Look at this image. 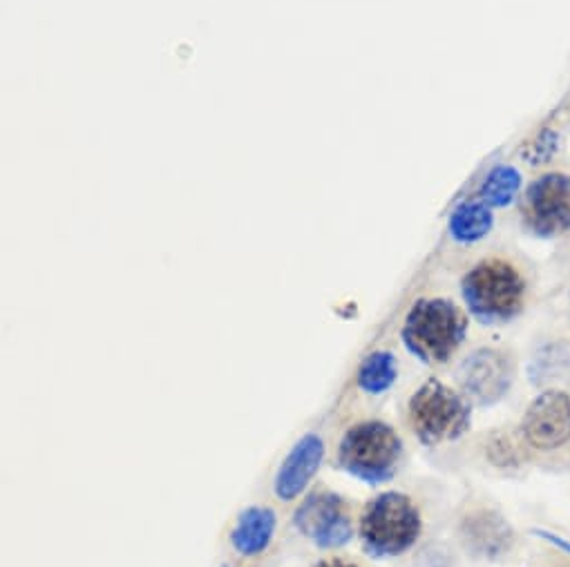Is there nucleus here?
Returning a JSON list of instances; mask_svg holds the SVG:
<instances>
[{
	"mask_svg": "<svg viewBox=\"0 0 570 567\" xmlns=\"http://www.w3.org/2000/svg\"><path fill=\"white\" fill-rule=\"evenodd\" d=\"M528 277L505 257L476 261L461 279L468 314L481 325H505L521 316L528 300Z\"/></svg>",
	"mask_w": 570,
	"mask_h": 567,
	"instance_id": "f257e3e1",
	"label": "nucleus"
},
{
	"mask_svg": "<svg viewBox=\"0 0 570 567\" xmlns=\"http://www.w3.org/2000/svg\"><path fill=\"white\" fill-rule=\"evenodd\" d=\"M521 226L539 239L570 235V170L541 168L519 197Z\"/></svg>",
	"mask_w": 570,
	"mask_h": 567,
	"instance_id": "39448f33",
	"label": "nucleus"
},
{
	"mask_svg": "<svg viewBox=\"0 0 570 567\" xmlns=\"http://www.w3.org/2000/svg\"><path fill=\"white\" fill-rule=\"evenodd\" d=\"M514 367L508 354L497 349H479L459 367V382L465 396L481 407L499 402L512 385Z\"/></svg>",
	"mask_w": 570,
	"mask_h": 567,
	"instance_id": "6e6552de",
	"label": "nucleus"
},
{
	"mask_svg": "<svg viewBox=\"0 0 570 567\" xmlns=\"http://www.w3.org/2000/svg\"><path fill=\"white\" fill-rule=\"evenodd\" d=\"M463 534L472 549H476L483 556L503 554L512 543V529L499 514L492 511L472 514L463 523Z\"/></svg>",
	"mask_w": 570,
	"mask_h": 567,
	"instance_id": "ddd939ff",
	"label": "nucleus"
},
{
	"mask_svg": "<svg viewBox=\"0 0 570 567\" xmlns=\"http://www.w3.org/2000/svg\"><path fill=\"white\" fill-rule=\"evenodd\" d=\"M423 529L421 511L410 496L383 491L374 496L358 520V536L372 558H396L410 551Z\"/></svg>",
	"mask_w": 570,
	"mask_h": 567,
	"instance_id": "7ed1b4c3",
	"label": "nucleus"
},
{
	"mask_svg": "<svg viewBox=\"0 0 570 567\" xmlns=\"http://www.w3.org/2000/svg\"><path fill=\"white\" fill-rule=\"evenodd\" d=\"M325 460V440L318 434L303 436L275 471L273 491L279 500L292 503L301 498Z\"/></svg>",
	"mask_w": 570,
	"mask_h": 567,
	"instance_id": "9d476101",
	"label": "nucleus"
},
{
	"mask_svg": "<svg viewBox=\"0 0 570 567\" xmlns=\"http://www.w3.org/2000/svg\"><path fill=\"white\" fill-rule=\"evenodd\" d=\"M523 188H525V181H523V175L517 166L497 163L483 177V181L476 190V197L483 203H488L492 210H499V208H508L514 201H519Z\"/></svg>",
	"mask_w": 570,
	"mask_h": 567,
	"instance_id": "4468645a",
	"label": "nucleus"
},
{
	"mask_svg": "<svg viewBox=\"0 0 570 567\" xmlns=\"http://www.w3.org/2000/svg\"><path fill=\"white\" fill-rule=\"evenodd\" d=\"M410 425L423 445H441L459 438L470 427V402L463 394L439 380L423 382L407 407Z\"/></svg>",
	"mask_w": 570,
	"mask_h": 567,
	"instance_id": "423d86ee",
	"label": "nucleus"
},
{
	"mask_svg": "<svg viewBox=\"0 0 570 567\" xmlns=\"http://www.w3.org/2000/svg\"><path fill=\"white\" fill-rule=\"evenodd\" d=\"M494 228V210L476 195L459 201L448 219V232L452 241L461 246H474L483 241Z\"/></svg>",
	"mask_w": 570,
	"mask_h": 567,
	"instance_id": "f8f14e48",
	"label": "nucleus"
},
{
	"mask_svg": "<svg viewBox=\"0 0 570 567\" xmlns=\"http://www.w3.org/2000/svg\"><path fill=\"white\" fill-rule=\"evenodd\" d=\"M275 527L277 516L271 507H248L237 516L230 529V545L244 558L259 556L268 549Z\"/></svg>",
	"mask_w": 570,
	"mask_h": 567,
	"instance_id": "9b49d317",
	"label": "nucleus"
},
{
	"mask_svg": "<svg viewBox=\"0 0 570 567\" xmlns=\"http://www.w3.org/2000/svg\"><path fill=\"white\" fill-rule=\"evenodd\" d=\"M314 567H361V565H356V563H352L347 558H325V560L316 563Z\"/></svg>",
	"mask_w": 570,
	"mask_h": 567,
	"instance_id": "f3484780",
	"label": "nucleus"
},
{
	"mask_svg": "<svg viewBox=\"0 0 570 567\" xmlns=\"http://www.w3.org/2000/svg\"><path fill=\"white\" fill-rule=\"evenodd\" d=\"M521 434L534 449H559L570 440V398L563 391H543L537 396L523 420Z\"/></svg>",
	"mask_w": 570,
	"mask_h": 567,
	"instance_id": "1a4fd4ad",
	"label": "nucleus"
},
{
	"mask_svg": "<svg viewBox=\"0 0 570 567\" xmlns=\"http://www.w3.org/2000/svg\"><path fill=\"white\" fill-rule=\"evenodd\" d=\"M294 527L318 549H341L354 538L352 507L332 489L312 491L294 511Z\"/></svg>",
	"mask_w": 570,
	"mask_h": 567,
	"instance_id": "0eeeda50",
	"label": "nucleus"
},
{
	"mask_svg": "<svg viewBox=\"0 0 570 567\" xmlns=\"http://www.w3.org/2000/svg\"><path fill=\"white\" fill-rule=\"evenodd\" d=\"M534 536H539V538H546L550 545H554V547H559L561 551H566L568 556H570V540H566V538H561V536H557V534H550V531H543V529H534L532 531Z\"/></svg>",
	"mask_w": 570,
	"mask_h": 567,
	"instance_id": "dca6fc26",
	"label": "nucleus"
},
{
	"mask_svg": "<svg viewBox=\"0 0 570 567\" xmlns=\"http://www.w3.org/2000/svg\"><path fill=\"white\" fill-rule=\"evenodd\" d=\"M403 456L396 429L383 420H363L350 427L338 445V467L365 485L394 478Z\"/></svg>",
	"mask_w": 570,
	"mask_h": 567,
	"instance_id": "20e7f679",
	"label": "nucleus"
},
{
	"mask_svg": "<svg viewBox=\"0 0 570 567\" xmlns=\"http://www.w3.org/2000/svg\"><path fill=\"white\" fill-rule=\"evenodd\" d=\"M399 378V362L392 351H374L358 369V387L367 396L387 394Z\"/></svg>",
	"mask_w": 570,
	"mask_h": 567,
	"instance_id": "2eb2a0df",
	"label": "nucleus"
},
{
	"mask_svg": "<svg viewBox=\"0 0 570 567\" xmlns=\"http://www.w3.org/2000/svg\"><path fill=\"white\" fill-rule=\"evenodd\" d=\"M468 316L448 298H421L407 311L401 340L425 365H445L465 342Z\"/></svg>",
	"mask_w": 570,
	"mask_h": 567,
	"instance_id": "f03ea898",
	"label": "nucleus"
}]
</instances>
